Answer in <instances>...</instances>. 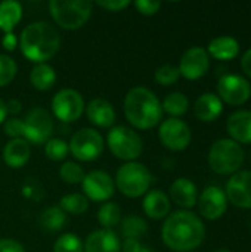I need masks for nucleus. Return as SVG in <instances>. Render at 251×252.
Masks as SVG:
<instances>
[{"mask_svg":"<svg viewBox=\"0 0 251 252\" xmlns=\"http://www.w3.org/2000/svg\"><path fill=\"white\" fill-rule=\"evenodd\" d=\"M68 143L62 139H49L44 143V154L50 161H61L68 155Z\"/></svg>","mask_w":251,"mask_h":252,"instance_id":"obj_33","label":"nucleus"},{"mask_svg":"<svg viewBox=\"0 0 251 252\" xmlns=\"http://www.w3.org/2000/svg\"><path fill=\"white\" fill-rule=\"evenodd\" d=\"M84 252H120L121 251V244L115 232L109 229H101L92 232L84 245Z\"/></svg>","mask_w":251,"mask_h":252,"instance_id":"obj_17","label":"nucleus"},{"mask_svg":"<svg viewBox=\"0 0 251 252\" xmlns=\"http://www.w3.org/2000/svg\"><path fill=\"white\" fill-rule=\"evenodd\" d=\"M59 208L64 213H70L74 216H80L87 211L89 208V201L84 195L80 193H70L61 198L59 201Z\"/></svg>","mask_w":251,"mask_h":252,"instance_id":"obj_29","label":"nucleus"},{"mask_svg":"<svg viewBox=\"0 0 251 252\" xmlns=\"http://www.w3.org/2000/svg\"><path fill=\"white\" fill-rule=\"evenodd\" d=\"M3 130L6 133V136H9L10 139H22V121L18 118H9L4 121L3 124Z\"/></svg>","mask_w":251,"mask_h":252,"instance_id":"obj_37","label":"nucleus"},{"mask_svg":"<svg viewBox=\"0 0 251 252\" xmlns=\"http://www.w3.org/2000/svg\"><path fill=\"white\" fill-rule=\"evenodd\" d=\"M22 18V6L19 1L6 0L0 3V30L7 34L19 24Z\"/></svg>","mask_w":251,"mask_h":252,"instance_id":"obj_25","label":"nucleus"},{"mask_svg":"<svg viewBox=\"0 0 251 252\" xmlns=\"http://www.w3.org/2000/svg\"><path fill=\"white\" fill-rule=\"evenodd\" d=\"M163 242L176 252L194 251L206 238L203 221L191 211H176L167 217L161 230Z\"/></svg>","mask_w":251,"mask_h":252,"instance_id":"obj_1","label":"nucleus"},{"mask_svg":"<svg viewBox=\"0 0 251 252\" xmlns=\"http://www.w3.org/2000/svg\"><path fill=\"white\" fill-rule=\"evenodd\" d=\"M141 252H151V251H149L148 248H145V247H143V248H142V251H141Z\"/></svg>","mask_w":251,"mask_h":252,"instance_id":"obj_47","label":"nucleus"},{"mask_svg":"<svg viewBox=\"0 0 251 252\" xmlns=\"http://www.w3.org/2000/svg\"><path fill=\"white\" fill-rule=\"evenodd\" d=\"M81 186L87 201L90 199L95 202L108 201L115 190V183L111 176L101 170L90 171L89 174H86L81 182Z\"/></svg>","mask_w":251,"mask_h":252,"instance_id":"obj_13","label":"nucleus"},{"mask_svg":"<svg viewBox=\"0 0 251 252\" xmlns=\"http://www.w3.org/2000/svg\"><path fill=\"white\" fill-rule=\"evenodd\" d=\"M68 149L78 161H95L104 152V139L93 128H81L72 134Z\"/></svg>","mask_w":251,"mask_h":252,"instance_id":"obj_8","label":"nucleus"},{"mask_svg":"<svg viewBox=\"0 0 251 252\" xmlns=\"http://www.w3.org/2000/svg\"><path fill=\"white\" fill-rule=\"evenodd\" d=\"M226 130L234 142L251 143V111H237L229 115Z\"/></svg>","mask_w":251,"mask_h":252,"instance_id":"obj_19","label":"nucleus"},{"mask_svg":"<svg viewBox=\"0 0 251 252\" xmlns=\"http://www.w3.org/2000/svg\"><path fill=\"white\" fill-rule=\"evenodd\" d=\"M155 81L161 86H172L175 84L179 77H180V72H179V68L175 66V65H161L160 68H157L155 71Z\"/></svg>","mask_w":251,"mask_h":252,"instance_id":"obj_36","label":"nucleus"},{"mask_svg":"<svg viewBox=\"0 0 251 252\" xmlns=\"http://www.w3.org/2000/svg\"><path fill=\"white\" fill-rule=\"evenodd\" d=\"M31 155L30 143L25 139H10L3 149V159L10 168L24 167Z\"/></svg>","mask_w":251,"mask_h":252,"instance_id":"obj_20","label":"nucleus"},{"mask_svg":"<svg viewBox=\"0 0 251 252\" xmlns=\"http://www.w3.org/2000/svg\"><path fill=\"white\" fill-rule=\"evenodd\" d=\"M38 223L47 232H58L65 226L67 216L59 207H49L38 217Z\"/></svg>","mask_w":251,"mask_h":252,"instance_id":"obj_27","label":"nucleus"},{"mask_svg":"<svg viewBox=\"0 0 251 252\" xmlns=\"http://www.w3.org/2000/svg\"><path fill=\"white\" fill-rule=\"evenodd\" d=\"M98 220L105 229H112L121 220V210L114 202H105L98 211Z\"/></svg>","mask_w":251,"mask_h":252,"instance_id":"obj_31","label":"nucleus"},{"mask_svg":"<svg viewBox=\"0 0 251 252\" xmlns=\"http://www.w3.org/2000/svg\"><path fill=\"white\" fill-rule=\"evenodd\" d=\"M244 162V151L232 139L216 140L209 152V164L217 174H235Z\"/></svg>","mask_w":251,"mask_h":252,"instance_id":"obj_6","label":"nucleus"},{"mask_svg":"<svg viewBox=\"0 0 251 252\" xmlns=\"http://www.w3.org/2000/svg\"><path fill=\"white\" fill-rule=\"evenodd\" d=\"M0 252H25V250L13 239H0Z\"/></svg>","mask_w":251,"mask_h":252,"instance_id":"obj_40","label":"nucleus"},{"mask_svg":"<svg viewBox=\"0 0 251 252\" xmlns=\"http://www.w3.org/2000/svg\"><path fill=\"white\" fill-rule=\"evenodd\" d=\"M30 81L34 89L40 92H46L53 87L56 81V72L47 63H37L30 72Z\"/></svg>","mask_w":251,"mask_h":252,"instance_id":"obj_26","label":"nucleus"},{"mask_svg":"<svg viewBox=\"0 0 251 252\" xmlns=\"http://www.w3.org/2000/svg\"><path fill=\"white\" fill-rule=\"evenodd\" d=\"M223 111V103L220 97L215 93H204L201 94L194 105V112L198 120L201 121H215Z\"/></svg>","mask_w":251,"mask_h":252,"instance_id":"obj_21","label":"nucleus"},{"mask_svg":"<svg viewBox=\"0 0 251 252\" xmlns=\"http://www.w3.org/2000/svg\"><path fill=\"white\" fill-rule=\"evenodd\" d=\"M21 53L36 63H46L52 59L61 46V37L56 28L44 21L27 25L19 35Z\"/></svg>","mask_w":251,"mask_h":252,"instance_id":"obj_2","label":"nucleus"},{"mask_svg":"<svg viewBox=\"0 0 251 252\" xmlns=\"http://www.w3.org/2000/svg\"><path fill=\"white\" fill-rule=\"evenodd\" d=\"M158 136L161 143L170 151H183L191 143V130L179 118H169L161 123Z\"/></svg>","mask_w":251,"mask_h":252,"instance_id":"obj_12","label":"nucleus"},{"mask_svg":"<svg viewBox=\"0 0 251 252\" xmlns=\"http://www.w3.org/2000/svg\"><path fill=\"white\" fill-rule=\"evenodd\" d=\"M241 68H243V71L251 78V49H249L244 53V56L241 59Z\"/></svg>","mask_w":251,"mask_h":252,"instance_id":"obj_43","label":"nucleus"},{"mask_svg":"<svg viewBox=\"0 0 251 252\" xmlns=\"http://www.w3.org/2000/svg\"><path fill=\"white\" fill-rule=\"evenodd\" d=\"M135 6H136V9H138L142 15L151 16V15H155V13L160 10L161 1H154V0H138V1H135Z\"/></svg>","mask_w":251,"mask_h":252,"instance_id":"obj_38","label":"nucleus"},{"mask_svg":"<svg viewBox=\"0 0 251 252\" xmlns=\"http://www.w3.org/2000/svg\"><path fill=\"white\" fill-rule=\"evenodd\" d=\"M93 3L89 0H50L49 10L53 21L64 30H78L90 18Z\"/></svg>","mask_w":251,"mask_h":252,"instance_id":"obj_4","label":"nucleus"},{"mask_svg":"<svg viewBox=\"0 0 251 252\" xmlns=\"http://www.w3.org/2000/svg\"><path fill=\"white\" fill-rule=\"evenodd\" d=\"M16 62L7 55H0V87L10 84L16 77Z\"/></svg>","mask_w":251,"mask_h":252,"instance_id":"obj_35","label":"nucleus"},{"mask_svg":"<svg viewBox=\"0 0 251 252\" xmlns=\"http://www.w3.org/2000/svg\"><path fill=\"white\" fill-rule=\"evenodd\" d=\"M215 252H231L229 250H225V248H220V250H216Z\"/></svg>","mask_w":251,"mask_h":252,"instance_id":"obj_46","label":"nucleus"},{"mask_svg":"<svg viewBox=\"0 0 251 252\" xmlns=\"http://www.w3.org/2000/svg\"><path fill=\"white\" fill-rule=\"evenodd\" d=\"M6 109H7V114L16 115V114L21 111V103H19V100H9V102L6 103Z\"/></svg>","mask_w":251,"mask_h":252,"instance_id":"obj_44","label":"nucleus"},{"mask_svg":"<svg viewBox=\"0 0 251 252\" xmlns=\"http://www.w3.org/2000/svg\"><path fill=\"white\" fill-rule=\"evenodd\" d=\"M188 106H189V100H188V97L183 94V93H180V92H173V93H170L166 99H164V102H163V105H161V108H163V111H166L169 115H172V117H180V115H183L186 111H188Z\"/></svg>","mask_w":251,"mask_h":252,"instance_id":"obj_28","label":"nucleus"},{"mask_svg":"<svg viewBox=\"0 0 251 252\" xmlns=\"http://www.w3.org/2000/svg\"><path fill=\"white\" fill-rule=\"evenodd\" d=\"M52 112L62 123H74L84 112L83 96L74 89H62L52 99Z\"/></svg>","mask_w":251,"mask_h":252,"instance_id":"obj_10","label":"nucleus"},{"mask_svg":"<svg viewBox=\"0 0 251 252\" xmlns=\"http://www.w3.org/2000/svg\"><path fill=\"white\" fill-rule=\"evenodd\" d=\"M86 115L92 124L101 128H108L115 121V111L105 99H93L86 106Z\"/></svg>","mask_w":251,"mask_h":252,"instance_id":"obj_18","label":"nucleus"},{"mask_svg":"<svg viewBox=\"0 0 251 252\" xmlns=\"http://www.w3.org/2000/svg\"><path fill=\"white\" fill-rule=\"evenodd\" d=\"M143 211L149 219L160 220L169 216L170 213V199L161 190H149L145 195L142 202Z\"/></svg>","mask_w":251,"mask_h":252,"instance_id":"obj_23","label":"nucleus"},{"mask_svg":"<svg viewBox=\"0 0 251 252\" xmlns=\"http://www.w3.org/2000/svg\"><path fill=\"white\" fill-rule=\"evenodd\" d=\"M213 58L220 59V61H229L238 56L240 53V44L234 37L229 35H222L216 37L210 41L209 44V52Z\"/></svg>","mask_w":251,"mask_h":252,"instance_id":"obj_24","label":"nucleus"},{"mask_svg":"<svg viewBox=\"0 0 251 252\" xmlns=\"http://www.w3.org/2000/svg\"><path fill=\"white\" fill-rule=\"evenodd\" d=\"M107 140L111 154L115 158L127 162H133L135 159H138L143 151L141 136L135 130L124 126H117L111 128Z\"/></svg>","mask_w":251,"mask_h":252,"instance_id":"obj_7","label":"nucleus"},{"mask_svg":"<svg viewBox=\"0 0 251 252\" xmlns=\"http://www.w3.org/2000/svg\"><path fill=\"white\" fill-rule=\"evenodd\" d=\"M7 117V109H6V102L0 99V124L6 121Z\"/></svg>","mask_w":251,"mask_h":252,"instance_id":"obj_45","label":"nucleus"},{"mask_svg":"<svg viewBox=\"0 0 251 252\" xmlns=\"http://www.w3.org/2000/svg\"><path fill=\"white\" fill-rule=\"evenodd\" d=\"M142 248L143 247L139 244V241H135V239H126L124 244L121 245L123 252H141Z\"/></svg>","mask_w":251,"mask_h":252,"instance_id":"obj_42","label":"nucleus"},{"mask_svg":"<svg viewBox=\"0 0 251 252\" xmlns=\"http://www.w3.org/2000/svg\"><path fill=\"white\" fill-rule=\"evenodd\" d=\"M59 176L64 182L70 183V185H77V183H81L83 179H84V171L83 168L77 164V162H65L61 165L59 168Z\"/></svg>","mask_w":251,"mask_h":252,"instance_id":"obj_34","label":"nucleus"},{"mask_svg":"<svg viewBox=\"0 0 251 252\" xmlns=\"http://www.w3.org/2000/svg\"><path fill=\"white\" fill-rule=\"evenodd\" d=\"M53 252H84L81 239L74 233H65L59 236L53 245Z\"/></svg>","mask_w":251,"mask_h":252,"instance_id":"obj_32","label":"nucleus"},{"mask_svg":"<svg viewBox=\"0 0 251 252\" xmlns=\"http://www.w3.org/2000/svg\"><path fill=\"white\" fill-rule=\"evenodd\" d=\"M115 188L129 198H139L148 193L152 176L149 170L141 162H126L117 170Z\"/></svg>","mask_w":251,"mask_h":252,"instance_id":"obj_5","label":"nucleus"},{"mask_svg":"<svg viewBox=\"0 0 251 252\" xmlns=\"http://www.w3.org/2000/svg\"><path fill=\"white\" fill-rule=\"evenodd\" d=\"M226 208H228V198H226V193L220 188L209 186L200 195L198 210L204 219L217 220L225 214Z\"/></svg>","mask_w":251,"mask_h":252,"instance_id":"obj_15","label":"nucleus"},{"mask_svg":"<svg viewBox=\"0 0 251 252\" xmlns=\"http://www.w3.org/2000/svg\"><path fill=\"white\" fill-rule=\"evenodd\" d=\"M226 198L235 207L251 208V171H237L226 183Z\"/></svg>","mask_w":251,"mask_h":252,"instance_id":"obj_16","label":"nucleus"},{"mask_svg":"<svg viewBox=\"0 0 251 252\" xmlns=\"http://www.w3.org/2000/svg\"><path fill=\"white\" fill-rule=\"evenodd\" d=\"M217 93L220 100H225L229 105H243L246 103L251 96L250 83L235 74H226L220 77L217 83Z\"/></svg>","mask_w":251,"mask_h":252,"instance_id":"obj_11","label":"nucleus"},{"mask_svg":"<svg viewBox=\"0 0 251 252\" xmlns=\"http://www.w3.org/2000/svg\"><path fill=\"white\" fill-rule=\"evenodd\" d=\"M124 115L127 121L141 130L154 128L163 118L158 97L146 87H133L124 99Z\"/></svg>","mask_w":251,"mask_h":252,"instance_id":"obj_3","label":"nucleus"},{"mask_svg":"<svg viewBox=\"0 0 251 252\" xmlns=\"http://www.w3.org/2000/svg\"><path fill=\"white\" fill-rule=\"evenodd\" d=\"M148 230L146 223L141 217H126L121 221V233L126 239L139 241Z\"/></svg>","mask_w":251,"mask_h":252,"instance_id":"obj_30","label":"nucleus"},{"mask_svg":"<svg viewBox=\"0 0 251 252\" xmlns=\"http://www.w3.org/2000/svg\"><path fill=\"white\" fill-rule=\"evenodd\" d=\"M16 44H19V41H18V38H16V35H15L13 32H7V34L3 35V38H1V46H3L7 52L15 50V49H16Z\"/></svg>","mask_w":251,"mask_h":252,"instance_id":"obj_41","label":"nucleus"},{"mask_svg":"<svg viewBox=\"0 0 251 252\" xmlns=\"http://www.w3.org/2000/svg\"><path fill=\"white\" fill-rule=\"evenodd\" d=\"M96 4L109 12H120V10L126 9L130 4V1L129 0H99V1H96Z\"/></svg>","mask_w":251,"mask_h":252,"instance_id":"obj_39","label":"nucleus"},{"mask_svg":"<svg viewBox=\"0 0 251 252\" xmlns=\"http://www.w3.org/2000/svg\"><path fill=\"white\" fill-rule=\"evenodd\" d=\"M170 198L182 208H192L197 204V188L189 179H178L170 186Z\"/></svg>","mask_w":251,"mask_h":252,"instance_id":"obj_22","label":"nucleus"},{"mask_svg":"<svg viewBox=\"0 0 251 252\" xmlns=\"http://www.w3.org/2000/svg\"><path fill=\"white\" fill-rule=\"evenodd\" d=\"M22 139L33 145H43L50 139L53 130V120L43 108H33L22 121Z\"/></svg>","mask_w":251,"mask_h":252,"instance_id":"obj_9","label":"nucleus"},{"mask_svg":"<svg viewBox=\"0 0 251 252\" xmlns=\"http://www.w3.org/2000/svg\"><path fill=\"white\" fill-rule=\"evenodd\" d=\"M178 68H179L180 75H183L188 80L201 78L203 75H206V72L210 68V59H209L207 50L198 46L188 49L182 55Z\"/></svg>","mask_w":251,"mask_h":252,"instance_id":"obj_14","label":"nucleus"}]
</instances>
